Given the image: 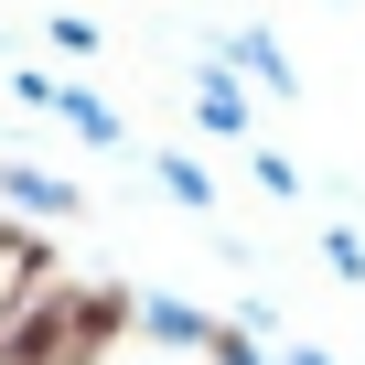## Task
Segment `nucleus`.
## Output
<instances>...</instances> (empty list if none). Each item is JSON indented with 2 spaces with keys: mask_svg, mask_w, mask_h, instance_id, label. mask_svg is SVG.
I'll return each mask as SVG.
<instances>
[{
  "mask_svg": "<svg viewBox=\"0 0 365 365\" xmlns=\"http://www.w3.org/2000/svg\"><path fill=\"white\" fill-rule=\"evenodd\" d=\"M140 333V301L108 279H33L11 312H0V365H108Z\"/></svg>",
  "mask_w": 365,
  "mask_h": 365,
  "instance_id": "obj_1",
  "label": "nucleus"
},
{
  "mask_svg": "<svg viewBox=\"0 0 365 365\" xmlns=\"http://www.w3.org/2000/svg\"><path fill=\"white\" fill-rule=\"evenodd\" d=\"M0 194H11V205H33V215H76V205H86L76 182H54V172H22V161H0Z\"/></svg>",
  "mask_w": 365,
  "mask_h": 365,
  "instance_id": "obj_4",
  "label": "nucleus"
},
{
  "mask_svg": "<svg viewBox=\"0 0 365 365\" xmlns=\"http://www.w3.org/2000/svg\"><path fill=\"white\" fill-rule=\"evenodd\" d=\"M226 65H237V76H258L269 97H290V86H301V76H290V54H279L269 33H226Z\"/></svg>",
  "mask_w": 365,
  "mask_h": 365,
  "instance_id": "obj_3",
  "label": "nucleus"
},
{
  "mask_svg": "<svg viewBox=\"0 0 365 365\" xmlns=\"http://www.w3.org/2000/svg\"><path fill=\"white\" fill-rule=\"evenodd\" d=\"M194 129H205V140H247V86H237L226 65L194 76Z\"/></svg>",
  "mask_w": 365,
  "mask_h": 365,
  "instance_id": "obj_2",
  "label": "nucleus"
},
{
  "mask_svg": "<svg viewBox=\"0 0 365 365\" xmlns=\"http://www.w3.org/2000/svg\"><path fill=\"white\" fill-rule=\"evenodd\" d=\"M150 172L172 182V194H182V205H215V182H205V161H182V150H150Z\"/></svg>",
  "mask_w": 365,
  "mask_h": 365,
  "instance_id": "obj_5",
  "label": "nucleus"
},
{
  "mask_svg": "<svg viewBox=\"0 0 365 365\" xmlns=\"http://www.w3.org/2000/svg\"><path fill=\"white\" fill-rule=\"evenodd\" d=\"M108 365H205V354H172V344H150V333H129V344H118Z\"/></svg>",
  "mask_w": 365,
  "mask_h": 365,
  "instance_id": "obj_6",
  "label": "nucleus"
}]
</instances>
